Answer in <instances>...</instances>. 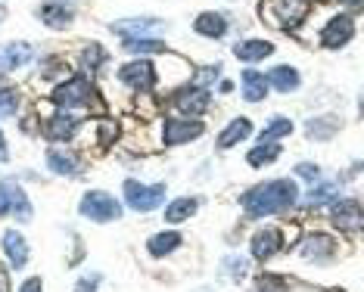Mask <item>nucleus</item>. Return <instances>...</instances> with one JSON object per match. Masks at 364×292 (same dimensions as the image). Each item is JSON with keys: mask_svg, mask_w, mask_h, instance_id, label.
<instances>
[{"mask_svg": "<svg viewBox=\"0 0 364 292\" xmlns=\"http://www.w3.org/2000/svg\"><path fill=\"white\" fill-rule=\"evenodd\" d=\"M333 193H336V187H333V183H324V187H321V190H314V193H311L309 199H311V202H324V199H330Z\"/></svg>", "mask_w": 364, "mask_h": 292, "instance_id": "36", "label": "nucleus"}, {"mask_svg": "<svg viewBox=\"0 0 364 292\" xmlns=\"http://www.w3.org/2000/svg\"><path fill=\"white\" fill-rule=\"evenodd\" d=\"M125 50H128V53H162L165 47L156 44V40H150V38H128Z\"/></svg>", "mask_w": 364, "mask_h": 292, "instance_id": "29", "label": "nucleus"}, {"mask_svg": "<svg viewBox=\"0 0 364 292\" xmlns=\"http://www.w3.org/2000/svg\"><path fill=\"white\" fill-rule=\"evenodd\" d=\"M16 112V94L13 90H0V115H13Z\"/></svg>", "mask_w": 364, "mask_h": 292, "instance_id": "32", "label": "nucleus"}, {"mask_svg": "<svg viewBox=\"0 0 364 292\" xmlns=\"http://www.w3.org/2000/svg\"><path fill=\"white\" fill-rule=\"evenodd\" d=\"M0 215H13L19 221L31 218V205L16 180H0Z\"/></svg>", "mask_w": 364, "mask_h": 292, "instance_id": "5", "label": "nucleus"}, {"mask_svg": "<svg viewBox=\"0 0 364 292\" xmlns=\"http://www.w3.org/2000/svg\"><path fill=\"white\" fill-rule=\"evenodd\" d=\"M119 75H122V81H125L128 87H134V90H153V85H156L153 63H144V60H140V63H128Z\"/></svg>", "mask_w": 364, "mask_h": 292, "instance_id": "8", "label": "nucleus"}, {"mask_svg": "<svg viewBox=\"0 0 364 292\" xmlns=\"http://www.w3.org/2000/svg\"><path fill=\"white\" fill-rule=\"evenodd\" d=\"M268 85L277 87L280 94H293V90L299 87V72H296L293 65H277V69L268 72Z\"/></svg>", "mask_w": 364, "mask_h": 292, "instance_id": "17", "label": "nucleus"}, {"mask_svg": "<svg viewBox=\"0 0 364 292\" xmlns=\"http://www.w3.org/2000/svg\"><path fill=\"white\" fill-rule=\"evenodd\" d=\"M299 199V190H296L293 180H268L252 187L250 193L243 196V208L252 215V218H264V215L284 212Z\"/></svg>", "mask_w": 364, "mask_h": 292, "instance_id": "1", "label": "nucleus"}, {"mask_svg": "<svg viewBox=\"0 0 364 292\" xmlns=\"http://www.w3.org/2000/svg\"><path fill=\"white\" fill-rule=\"evenodd\" d=\"M78 212L85 215V218H90V221H97V224H106V221L119 218L122 208L109 193H103V190H90V193H85V199H81Z\"/></svg>", "mask_w": 364, "mask_h": 292, "instance_id": "4", "label": "nucleus"}, {"mask_svg": "<svg viewBox=\"0 0 364 292\" xmlns=\"http://www.w3.org/2000/svg\"><path fill=\"white\" fill-rule=\"evenodd\" d=\"M318 4H324V0H318Z\"/></svg>", "mask_w": 364, "mask_h": 292, "instance_id": "43", "label": "nucleus"}, {"mask_svg": "<svg viewBox=\"0 0 364 292\" xmlns=\"http://www.w3.org/2000/svg\"><path fill=\"white\" fill-rule=\"evenodd\" d=\"M162 196H165L162 183L144 187V183H137V180H125V199L134 212H153V208L162 202Z\"/></svg>", "mask_w": 364, "mask_h": 292, "instance_id": "6", "label": "nucleus"}, {"mask_svg": "<svg viewBox=\"0 0 364 292\" xmlns=\"http://www.w3.org/2000/svg\"><path fill=\"white\" fill-rule=\"evenodd\" d=\"M277 156H280V146H277V144H271V140H262V144L250 153V165H259V168H262V165L274 162Z\"/></svg>", "mask_w": 364, "mask_h": 292, "instance_id": "27", "label": "nucleus"}, {"mask_svg": "<svg viewBox=\"0 0 364 292\" xmlns=\"http://www.w3.org/2000/svg\"><path fill=\"white\" fill-rule=\"evenodd\" d=\"M115 137H119V128H115V124L112 121H106V124H100V144L103 146H109L112 144V140Z\"/></svg>", "mask_w": 364, "mask_h": 292, "instance_id": "34", "label": "nucleus"}, {"mask_svg": "<svg viewBox=\"0 0 364 292\" xmlns=\"http://www.w3.org/2000/svg\"><path fill=\"white\" fill-rule=\"evenodd\" d=\"M330 218H333V224L336 227H343V230L364 227V212L358 208L355 199H339V202L333 205V212H330Z\"/></svg>", "mask_w": 364, "mask_h": 292, "instance_id": "10", "label": "nucleus"}, {"mask_svg": "<svg viewBox=\"0 0 364 292\" xmlns=\"http://www.w3.org/2000/svg\"><path fill=\"white\" fill-rule=\"evenodd\" d=\"M305 13L309 6L302 0H264L262 6V19L274 28H296L305 19Z\"/></svg>", "mask_w": 364, "mask_h": 292, "instance_id": "3", "label": "nucleus"}, {"mask_svg": "<svg viewBox=\"0 0 364 292\" xmlns=\"http://www.w3.org/2000/svg\"><path fill=\"white\" fill-rule=\"evenodd\" d=\"M4 252L6 258H10V268H26V261H28V243L22 239V233H16V230H6L4 233Z\"/></svg>", "mask_w": 364, "mask_h": 292, "instance_id": "13", "label": "nucleus"}, {"mask_svg": "<svg viewBox=\"0 0 364 292\" xmlns=\"http://www.w3.org/2000/svg\"><path fill=\"white\" fill-rule=\"evenodd\" d=\"M352 35H355V22L349 19V16H336V19L327 22V28H324V35H321V40H324V47L339 50L343 44H349Z\"/></svg>", "mask_w": 364, "mask_h": 292, "instance_id": "9", "label": "nucleus"}, {"mask_svg": "<svg viewBox=\"0 0 364 292\" xmlns=\"http://www.w3.org/2000/svg\"><path fill=\"white\" fill-rule=\"evenodd\" d=\"M53 103L60 109H90V112L103 109L100 94L90 87L87 78H69L65 85H60L53 90Z\"/></svg>", "mask_w": 364, "mask_h": 292, "instance_id": "2", "label": "nucleus"}, {"mask_svg": "<svg viewBox=\"0 0 364 292\" xmlns=\"http://www.w3.org/2000/svg\"><path fill=\"white\" fill-rule=\"evenodd\" d=\"M339 4H343V6H349V10H364V0H339Z\"/></svg>", "mask_w": 364, "mask_h": 292, "instance_id": "38", "label": "nucleus"}, {"mask_svg": "<svg viewBox=\"0 0 364 292\" xmlns=\"http://www.w3.org/2000/svg\"><path fill=\"white\" fill-rule=\"evenodd\" d=\"M60 4H69V0H60Z\"/></svg>", "mask_w": 364, "mask_h": 292, "instance_id": "42", "label": "nucleus"}, {"mask_svg": "<svg viewBox=\"0 0 364 292\" xmlns=\"http://www.w3.org/2000/svg\"><path fill=\"white\" fill-rule=\"evenodd\" d=\"M112 31L115 35H125V38L156 35V31H162V22H156V19H122V22H112Z\"/></svg>", "mask_w": 364, "mask_h": 292, "instance_id": "14", "label": "nucleus"}, {"mask_svg": "<svg viewBox=\"0 0 364 292\" xmlns=\"http://www.w3.org/2000/svg\"><path fill=\"white\" fill-rule=\"evenodd\" d=\"M203 134V124L200 121H178V119H168L162 124V144L165 146H178V144H187V140H196Z\"/></svg>", "mask_w": 364, "mask_h": 292, "instance_id": "7", "label": "nucleus"}, {"mask_svg": "<svg viewBox=\"0 0 364 292\" xmlns=\"http://www.w3.org/2000/svg\"><path fill=\"white\" fill-rule=\"evenodd\" d=\"M196 31H200V35H209V38H225L228 19L221 13H203L200 19H196Z\"/></svg>", "mask_w": 364, "mask_h": 292, "instance_id": "22", "label": "nucleus"}, {"mask_svg": "<svg viewBox=\"0 0 364 292\" xmlns=\"http://www.w3.org/2000/svg\"><path fill=\"white\" fill-rule=\"evenodd\" d=\"M103 60H106V53H103V47H97V44H87L85 53H81V65H85V72H94Z\"/></svg>", "mask_w": 364, "mask_h": 292, "instance_id": "31", "label": "nucleus"}, {"mask_svg": "<svg viewBox=\"0 0 364 292\" xmlns=\"http://www.w3.org/2000/svg\"><path fill=\"white\" fill-rule=\"evenodd\" d=\"M31 56H35V50H31L28 44H4L0 47V72H13L19 69V65H26Z\"/></svg>", "mask_w": 364, "mask_h": 292, "instance_id": "11", "label": "nucleus"}, {"mask_svg": "<svg viewBox=\"0 0 364 292\" xmlns=\"http://www.w3.org/2000/svg\"><path fill=\"white\" fill-rule=\"evenodd\" d=\"M97 280H100V277H90L87 283L81 280V283H78V292H94V283H97Z\"/></svg>", "mask_w": 364, "mask_h": 292, "instance_id": "39", "label": "nucleus"}, {"mask_svg": "<svg viewBox=\"0 0 364 292\" xmlns=\"http://www.w3.org/2000/svg\"><path fill=\"white\" fill-rule=\"evenodd\" d=\"M178 246H181V233H156V237L150 239L153 255H168V252H175Z\"/></svg>", "mask_w": 364, "mask_h": 292, "instance_id": "26", "label": "nucleus"}, {"mask_svg": "<svg viewBox=\"0 0 364 292\" xmlns=\"http://www.w3.org/2000/svg\"><path fill=\"white\" fill-rule=\"evenodd\" d=\"M234 53L240 56V60H246V63H255V60H268V56L274 53V47H271L268 40H243Z\"/></svg>", "mask_w": 364, "mask_h": 292, "instance_id": "23", "label": "nucleus"}, {"mask_svg": "<svg viewBox=\"0 0 364 292\" xmlns=\"http://www.w3.org/2000/svg\"><path fill=\"white\" fill-rule=\"evenodd\" d=\"M196 208H200V199H175V202L168 205V212H165V218H168L171 224H178V221L190 218Z\"/></svg>", "mask_w": 364, "mask_h": 292, "instance_id": "25", "label": "nucleus"}, {"mask_svg": "<svg viewBox=\"0 0 364 292\" xmlns=\"http://www.w3.org/2000/svg\"><path fill=\"white\" fill-rule=\"evenodd\" d=\"M47 165H50V171L65 174V178H72V174L78 171V162L72 156H65L63 149H50V153H47Z\"/></svg>", "mask_w": 364, "mask_h": 292, "instance_id": "24", "label": "nucleus"}, {"mask_svg": "<svg viewBox=\"0 0 364 292\" xmlns=\"http://www.w3.org/2000/svg\"><path fill=\"white\" fill-rule=\"evenodd\" d=\"M250 131H252L250 119H234L225 131H221V137H218V149H230L234 144H240V140L250 137Z\"/></svg>", "mask_w": 364, "mask_h": 292, "instance_id": "18", "label": "nucleus"}, {"mask_svg": "<svg viewBox=\"0 0 364 292\" xmlns=\"http://www.w3.org/2000/svg\"><path fill=\"white\" fill-rule=\"evenodd\" d=\"M277 249H284V233L280 230H262L259 237L252 239V258H259V261L271 258Z\"/></svg>", "mask_w": 364, "mask_h": 292, "instance_id": "15", "label": "nucleus"}, {"mask_svg": "<svg viewBox=\"0 0 364 292\" xmlns=\"http://www.w3.org/2000/svg\"><path fill=\"white\" fill-rule=\"evenodd\" d=\"M333 131H336V119H333V115L314 119V121L309 124V137H311V140H327V137H333Z\"/></svg>", "mask_w": 364, "mask_h": 292, "instance_id": "28", "label": "nucleus"}, {"mask_svg": "<svg viewBox=\"0 0 364 292\" xmlns=\"http://www.w3.org/2000/svg\"><path fill=\"white\" fill-rule=\"evenodd\" d=\"M178 109L184 112V115H200L209 109V94L200 87H193V90H187V94H181L178 97Z\"/></svg>", "mask_w": 364, "mask_h": 292, "instance_id": "19", "label": "nucleus"}, {"mask_svg": "<svg viewBox=\"0 0 364 292\" xmlns=\"http://www.w3.org/2000/svg\"><path fill=\"white\" fill-rule=\"evenodd\" d=\"M215 78H218V65H212V69H203V72H200V78L193 81V87H200V90H203L205 85H212Z\"/></svg>", "mask_w": 364, "mask_h": 292, "instance_id": "33", "label": "nucleus"}, {"mask_svg": "<svg viewBox=\"0 0 364 292\" xmlns=\"http://www.w3.org/2000/svg\"><path fill=\"white\" fill-rule=\"evenodd\" d=\"M259 292H284V280H277V277H262V280H259Z\"/></svg>", "mask_w": 364, "mask_h": 292, "instance_id": "35", "label": "nucleus"}, {"mask_svg": "<svg viewBox=\"0 0 364 292\" xmlns=\"http://www.w3.org/2000/svg\"><path fill=\"white\" fill-rule=\"evenodd\" d=\"M289 131H293V124H289V119H271L268 128L259 134V140H274V137H287Z\"/></svg>", "mask_w": 364, "mask_h": 292, "instance_id": "30", "label": "nucleus"}, {"mask_svg": "<svg viewBox=\"0 0 364 292\" xmlns=\"http://www.w3.org/2000/svg\"><path fill=\"white\" fill-rule=\"evenodd\" d=\"M19 292H41V280H28L26 286H22Z\"/></svg>", "mask_w": 364, "mask_h": 292, "instance_id": "40", "label": "nucleus"}, {"mask_svg": "<svg viewBox=\"0 0 364 292\" xmlns=\"http://www.w3.org/2000/svg\"><path fill=\"white\" fill-rule=\"evenodd\" d=\"M268 75L255 72V69H246L243 72V97L250 99V103H259V99H264V94H268Z\"/></svg>", "mask_w": 364, "mask_h": 292, "instance_id": "16", "label": "nucleus"}, {"mask_svg": "<svg viewBox=\"0 0 364 292\" xmlns=\"http://www.w3.org/2000/svg\"><path fill=\"white\" fill-rule=\"evenodd\" d=\"M333 249H336V243L330 237H324V233H311V237L302 243V255L309 258V261H330V258H333Z\"/></svg>", "mask_w": 364, "mask_h": 292, "instance_id": "12", "label": "nucleus"}, {"mask_svg": "<svg viewBox=\"0 0 364 292\" xmlns=\"http://www.w3.org/2000/svg\"><path fill=\"white\" fill-rule=\"evenodd\" d=\"M72 6H65V4H60V0H50V4L41 10V19H44L50 28H65V25L72 22Z\"/></svg>", "mask_w": 364, "mask_h": 292, "instance_id": "20", "label": "nucleus"}, {"mask_svg": "<svg viewBox=\"0 0 364 292\" xmlns=\"http://www.w3.org/2000/svg\"><path fill=\"white\" fill-rule=\"evenodd\" d=\"M296 174H299V178H305V180H318V165H299V168H296Z\"/></svg>", "mask_w": 364, "mask_h": 292, "instance_id": "37", "label": "nucleus"}, {"mask_svg": "<svg viewBox=\"0 0 364 292\" xmlns=\"http://www.w3.org/2000/svg\"><path fill=\"white\" fill-rule=\"evenodd\" d=\"M6 158L10 156H6V144H4V134H0V162H6Z\"/></svg>", "mask_w": 364, "mask_h": 292, "instance_id": "41", "label": "nucleus"}, {"mask_svg": "<svg viewBox=\"0 0 364 292\" xmlns=\"http://www.w3.org/2000/svg\"><path fill=\"white\" fill-rule=\"evenodd\" d=\"M47 134H50L53 140H69V137H75L78 134V119H72V115H53L50 121H47Z\"/></svg>", "mask_w": 364, "mask_h": 292, "instance_id": "21", "label": "nucleus"}]
</instances>
